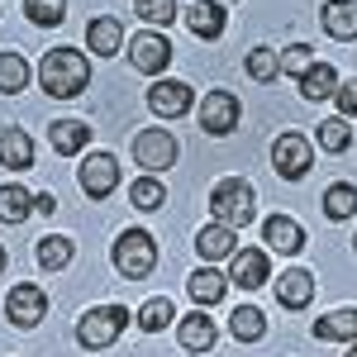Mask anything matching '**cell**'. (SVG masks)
Here are the masks:
<instances>
[{"label": "cell", "instance_id": "21", "mask_svg": "<svg viewBox=\"0 0 357 357\" xmlns=\"http://www.w3.org/2000/svg\"><path fill=\"white\" fill-rule=\"evenodd\" d=\"M48 138H53V153H62V158H77L86 143H91V129H86L82 119H57L53 129H48Z\"/></svg>", "mask_w": 357, "mask_h": 357}, {"label": "cell", "instance_id": "14", "mask_svg": "<svg viewBox=\"0 0 357 357\" xmlns=\"http://www.w3.org/2000/svg\"><path fill=\"white\" fill-rule=\"evenodd\" d=\"M310 296H314V276L305 272V267L281 272V281H276V301L286 305V310H305V305H310Z\"/></svg>", "mask_w": 357, "mask_h": 357}, {"label": "cell", "instance_id": "28", "mask_svg": "<svg viewBox=\"0 0 357 357\" xmlns=\"http://www.w3.org/2000/svg\"><path fill=\"white\" fill-rule=\"evenodd\" d=\"M24 86H29V62L5 48V53H0V91L15 96V91H24Z\"/></svg>", "mask_w": 357, "mask_h": 357}, {"label": "cell", "instance_id": "34", "mask_svg": "<svg viewBox=\"0 0 357 357\" xmlns=\"http://www.w3.org/2000/svg\"><path fill=\"white\" fill-rule=\"evenodd\" d=\"M276 72H281V53H272V48H252L248 53V77L252 82H272Z\"/></svg>", "mask_w": 357, "mask_h": 357}, {"label": "cell", "instance_id": "40", "mask_svg": "<svg viewBox=\"0 0 357 357\" xmlns=\"http://www.w3.org/2000/svg\"><path fill=\"white\" fill-rule=\"evenodd\" d=\"M348 357H357V343H353V353H348Z\"/></svg>", "mask_w": 357, "mask_h": 357}, {"label": "cell", "instance_id": "5", "mask_svg": "<svg viewBox=\"0 0 357 357\" xmlns=\"http://www.w3.org/2000/svg\"><path fill=\"white\" fill-rule=\"evenodd\" d=\"M272 162H276V172H281L286 181H301L305 172L314 167V148H310L305 134H281L272 143Z\"/></svg>", "mask_w": 357, "mask_h": 357}, {"label": "cell", "instance_id": "8", "mask_svg": "<svg viewBox=\"0 0 357 357\" xmlns=\"http://www.w3.org/2000/svg\"><path fill=\"white\" fill-rule=\"evenodd\" d=\"M77 181H82V191L91 195V200H105V195H114V186H119V162H114L110 153H91L82 162V172H77Z\"/></svg>", "mask_w": 357, "mask_h": 357}, {"label": "cell", "instance_id": "2", "mask_svg": "<svg viewBox=\"0 0 357 357\" xmlns=\"http://www.w3.org/2000/svg\"><path fill=\"white\" fill-rule=\"evenodd\" d=\"M210 215L224 229H248L257 220V195H252V186L243 176H224L220 186L210 191Z\"/></svg>", "mask_w": 357, "mask_h": 357}, {"label": "cell", "instance_id": "41", "mask_svg": "<svg viewBox=\"0 0 357 357\" xmlns=\"http://www.w3.org/2000/svg\"><path fill=\"white\" fill-rule=\"evenodd\" d=\"M353 243H357V238H353Z\"/></svg>", "mask_w": 357, "mask_h": 357}, {"label": "cell", "instance_id": "19", "mask_svg": "<svg viewBox=\"0 0 357 357\" xmlns=\"http://www.w3.org/2000/svg\"><path fill=\"white\" fill-rule=\"evenodd\" d=\"M319 20H324V29H329L333 38H357V0H329L324 10H319Z\"/></svg>", "mask_w": 357, "mask_h": 357}, {"label": "cell", "instance_id": "10", "mask_svg": "<svg viewBox=\"0 0 357 357\" xmlns=\"http://www.w3.org/2000/svg\"><path fill=\"white\" fill-rule=\"evenodd\" d=\"M129 57H134L138 72L158 77V72H167V62H172V43H167L162 33H138V38H129Z\"/></svg>", "mask_w": 357, "mask_h": 357}, {"label": "cell", "instance_id": "11", "mask_svg": "<svg viewBox=\"0 0 357 357\" xmlns=\"http://www.w3.org/2000/svg\"><path fill=\"white\" fill-rule=\"evenodd\" d=\"M148 105H153V114H162V119H181L195 105V91L186 82H158L148 91Z\"/></svg>", "mask_w": 357, "mask_h": 357}, {"label": "cell", "instance_id": "4", "mask_svg": "<svg viewBox=\"0 0 357 357\" xmlns=\"http://www.w3.org/2000/svg\"><path fill=\"white\" fill-rule=\"evenodd\" d=\"M129 324V310L124 305H100V310H86L82 324H77V343L82 348H110L114 338Z\"/></svg>", "mask_w": 357, "mask_h": 357}, {"label": "cell", "instance_id": "27", "mask_svg": "<svg viewBox=\"0 0 357 357\" xmlns=\"http://www.w3.org/2000/svg\"><path fill=\"white\" fill-rule=\"evenodd\" d=\"M186 286H191V301H195V305H215V301L224 296V286H229V276L210 272V267H200V272H195Z\"/></svg>", "mask_w": 357, "mask_h": 357}, {"label": "cell", "instance_id": "18", "mask_svg": "<svg viewBox=\"0 0 357 357\" xmlns=\"http://www.w3.org/2000/svg\"><path fill=\"white\" fill-rule=\"evenodd\" d=\"M0 167H10V172L33 167V143L24 129H0Z\"/></svg>", "mask_w": 357, "mask_h": 357}, {"label": "cell", "instance_id": "17", "mask_svg": "<svg viewBox=\"0 0 357 357\" xmlns=\"http://www.w3.org/2000/svg\"><path fill=\"white\" fill-rule=\"evenodd\" d=\"M186 24H191L195 38H220L224 33V5L220 0H195L186 10Z\"/></svg>", "mask_w": 357, "mask_h": 357}, {"label": "cell", "instance_id": "1", "mask_svg": "<svg viewBox=\"0 0 357 357\" xmlns=\"http://www.w3.org/2000/svg\"><path fill=\"white\" fill-rule=\"evenodd\" d=\"M38 82H43V91L53 100H72L91 82V62L77 48H53V53H43V62H38Z\"/></svg>", "mask_w": 357, "mask_h": 357}, {"label": "cell", "instance_id": "16", "mask_svg": "<svg viewBox=\"0 0 357 357\" xmlns=\"http://www.w3.org/2000/svg\"><path fill=\"white\" fill-rule=\"evenodd\" d=\"M262 238L276 248V252H301L305 248V229L291 215H272V220L262 224Z\"/></svg>", "mask_w": 357, "mask_h": 357}, {"label": "cell", "instance_id": "22", "mask_svg": "<svg viewBox=\"0 0 357 357\" xmlns=\"http://www.w3.org/2000/svg\"><path fill=\"white\" fill-rule=\"evenodd\" d=\"M301 96L305 100H333L338 96V72H333L329 62H314L301 77Z\"/></svg>", "mask_w": 357, "mask_h": 357}, {"label": "cell", "instance_id": "24", "mask_svg": "<svg viewBox=\"0 0 357 357\" xmlns=\"http://www.w3.org/2000/svg\"><path fill=\"white\" fill-rule=\"evenodd\" d=\"M29 215H33V195H29L20 181L0 186V220H5V224H24Z\"/></svg>", "mask_w": 357, "mask_h": 357}, {"label": "cell", "instance_id": "38", "mask_svg": "<svg viewBox=\"0 0 357 357\" xmlns=\"http://www.w3.org/2000/svg\"><path fill=\"white\" fill-rule=\"evenodd\" d=\"M33 210H43V215H53V210H57V200H53V191L33 195Z\"/></svg>", "mask_w": 357, "mask_h": 357}, {"label": "cell", "instance_id": "9", "mask_svg": "<svg viewBox=\"0 0 357 357\" xmlns=\"http://www.w3.org/2000/svg\"><path fill=\"white\" fill-rule=\"evenodd\" d=\"M5 314H10L20 329H33V324L48 314V296H43L38 286H15V291L5 296Z\"/></svg>", "mask_w": 357, "mask_h": 357}, {"label": "cell", "instance_id": "33", "mask_svg": "<svg viewBox=\"0 0 357 357\" xmlns=\"http://www.w3.org/2000/svg\"><path fill=\"white\" fill-rule=\"evenodd\" d=\"M24 15L33 20V24L53 29V24L67 20V0H24Z\"/></svg>", "mask_w": 357, "mask_h": 357}, {"label": "cell", "instance_id": "31", "mask_svg": "<svg viewBox=\"0 0 357 357\" xmlns=\"http://www.w3.org/2000/svg\"><path fill=\"white\" fill-rule=\"evenodd\" d=\"M129 200H134V210H162L167 191H162L158 176H138L134 186H129Z\"/></svg>", "mask_w": 357, "mask_h": 357}, {"label": "cell", "instance_id": "7", "mask_svg": "<svg viewBox=\"0 0 357 357\" xmlns=\"http://www.w3.org/2000/svg\"><path fill=\"white\" fill-rule=\"evenodd\" d=\"M200 129L215 134V138L234 134L238 129V96L234 91H210L205 105H200Z\"/></svg>", "mask_w": 357, "mask_h": 357}, {"label": "cell", "instance_id": "6", "mask_svg": "<svg viewBox=\"0 0 357 357\" xmlns=\"http://www.w3.org/2000/svg\"><path fill=\"white\" fill-rule=\"evenodd\" d=\"M134 158H138V167H148V176H158L162 167L176 162V138L167 129H143L134 138Z\"/></svg>", "mask_w": 357, "mask_h": 357}, {"label": "cell", "instance_id": "25", "mask_svg": "<svg viewBox=\"0 0 357 357\" xmlns=\"http://www.w3.org/2000/svg\"><path fill=\"white\" fill-rule=\"evenodd\" d=\"M229 329H234L238 343H257V338L267 333V319H262V310H257V305H238V310L229 314Z\"/></svg>", "mask_w": 357, "mask_h": 357}, {"label": "cell", "instance_id": "35", "mask_svg": "<svg viewBox=\"0 0 357 357\" xmlns=\"http://www.w3.org/2000/svg\"><path fill=\"white\" fill-rule=\"evenodd\" d=\"M134 15L148 24H172L176 20V0H134Z\"/></svg>", "mask_w": 357, "mask_h": 357}, {"label": "cell", "instance_id": "37", "mask_svg": "<svg viewBox=\"0 0 357 357\" xmlns=\"http://www.w3.org/2000/svg\"><path fill=\"white\" fill-rule=\"evenodd\" d=\"M333 100H338V114L343 119H353L357 114V82H338V96Z\"/></svg>", "mask_w": 357, "mask_h": 357}, {"label": "cell", "instance_id": "23", "mask_svg": "<svg viewBox=\"0 0 357 357\" xmlns=\"http://www.w3.org/2000/svg\"><path fill=\"white\" fill-rule=\"evenodd\" d=\"M181 348H191V353H210L215 348V319H205V310L181 319Z\"/></svg>", "mask_w": 357, "mask_h": 357}, {"label": "cell", "instance_id": "15", "mask_svg": "<svg viewBox=\"0 0 357 357\" xmlns=\"http://www.w3.org/2000/svg\"><path fill=\"white\" fill-rule=\"evenodd\" d=\"M319 343H357V310H333L324 319H314Z\"/></svg>", "mask_w": 357, "mask_h": 357}, {"label": "cell", "instance_id": "36", "mask_svg": "<svg viewBox=\"0 0 357 357\" xmlns=\"http://www.w3.org/2000/svg\"><path fill=\"white\" fill-rule=\"evenodd\" d=\"M314 67V53L305 48V43H291L286 53H281V72H291V77H305Z\"/></svg>", "mask_w": 357, "mask_h": 357}, {"label": "cell", "instance_id": "30", "mask_svg": "<svg viewBox=\"0 0 357 357\" xmlns=\"http://www.w3.org/2000/svg\"><path fill=\"white\" fill-rule=\"evenodd\" d=\"M38 262H43L48 272H62V267L72 262V238H57V234L38 238Z\"/></svg>", "mask_w": 357, "mask_h": 357}, {"label": "cell", "instance_id": "13", "mask_svg": "<svg viewBox=\"0 0 357 357\" xmlns=\"http://www.w3.org/2000/svg\"><path fill=\"white\" fill-rule=\"evenodd\" d=\"M86 43H91L96 57H114L119 43H124V24H119L114 15H96V20L86 24Z\"/></svg>", "mask_w": 357, "mask_h": 357}, {"label": "cell", "instance_id": "26", "mask_svg": "<svg viewBox=\"0 0 357 357\" xmlns=\"http://www.w3.org/2000/svg\"><path fill=\"white\" fill-rule=\"evenodd\" d=\"M324 215L329 220H353L357 215V186L353 181H333L324 191Z\"/></svg>", "mask_w": 357, "mask_h": 357}, {"label": "cell", "instance_id": "39", "mask_svg": "<svg viewBox=\"0 0 357 357\" xmlns=\"http://www.w3.org/2000/svg\"><path fill=\"white\" fill-rule=\"evenodd\" d=\"M0 272H5V248H0Z\"/></svg>", "mask_w": 357, "mask_h": 357}, {"label": "cell", "instance_id": "32", "mask_svg": "<svg viewBox=\"0 0 357 357\" xmlns=\"http://www.w3.org/2000/svg\"><path fill=\"white\" fill-rule=\"evenodd\" d=\"M348 143H353V129H348L343 114L319 124V148H324V153H348Z\"/></svg>", "mask_w": 357, "mask_h": 357}, {"label": "cell", "instance_id": "29", "mask_svg": "<svg viewBox=\"0 0 357 357\" xmlns=\"http://www.w3.org/2000/svg\"><path fill=\"white\" fill-rule=\"evenodd\" d=\"M134 319H138V329H143V333H158V329H167V319H176V310H172V301H167V296H153V301L143 305Z\"/></svg>", "mask_w": 357, "mask_h": 357}, {"label": "cell", "instance_id": "3", "mask_svg": "<svg viewBox=\"0 0 357 357\" xmlns=\"http://www.w3.org/2000/svg\"><path fill=\"white\" fill-rule=\"evenodd\" d=\"M114 267H119V276H129V281L153 272V267H158V243H153V234L124 229L119 243H114Z\"/></svg>", "mask_w": 357, "mask_h": 357}, {"label": "cell", "instance_id": "12", "mask_svg": "<svg viewBox=\"0 0 357 357\" xmlns=\"http://www.w3.org/2000/svg\"><path fill=\"white\" fill-rule=\"evenodd\" d=\"M229 281L243 286V291L267 286V252H262V248H238V252H234V267H229Z\"/></svg>", "mask_w": 357, "mask_h": 357}, {"label": "cell", "instance_id": "20", "mask_svg": "<svg viewBox=\"0 0 357 357\" xmlns=\"http://www.w3.org/2000/svg\"><path fill=\"white\" fill-rule=\"evenodd\" d=\"M238 238H234V229H224V224H210V229H200L195 234V252L205 257V262H220V257H234L238 252Z\"/></svg>", "mask_w": 357, "mask_h": 357}]
</instances>
